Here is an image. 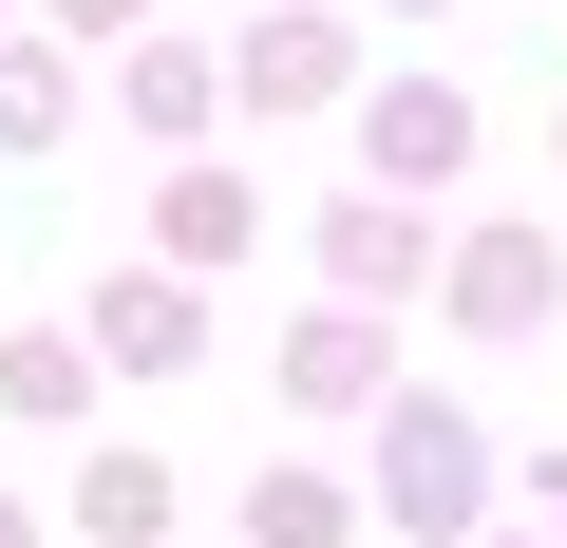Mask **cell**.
I'll use <instances>...</instances> for the list:
<instances>
[{
    "label": "cell",
    "mask_w": 567,
    "mask_h": 548,
    "mask_svg": "<svg viewBox=\"0 0 567 548\" xmlns=\"http://www.w3.org/2000/svg\"><path fill=\"white\" fill-rule=\"evenodd\" d=\"M473 510V435L454 416H398V529H454Z\"/></svg>",
    "instance_id": "cell-1"
},
{
    "label": "cell",
    "mask_w": 567,
    "mask_h": 548,
    "mask_svg": "<svg viewBox=\"0 0 567 548\" xmlns=\"http://www.w3.org/2000/svg\"><path fill=\"white\" fill-rule=\"evenodd\" d=\"M76 529L152 548V529H171V473H152V454H95V473H76Z\"/></svg>",
    "instance_id": "cell-2"
},
{
    "label": "cell",
    "mask_w": 567,
    "mask_h": 548,
    "mask_svg": "<svg viewBox=\"0 0 567 548\" xmlns=\"http://www.w3.org/2000/svg\"><path fill=\"white\" fill-rule=\"evenodd\" d=\"M548 510H567V473H548Z\"/></svg>",
    "instance_id": "cell-3"
}]
</instances>
